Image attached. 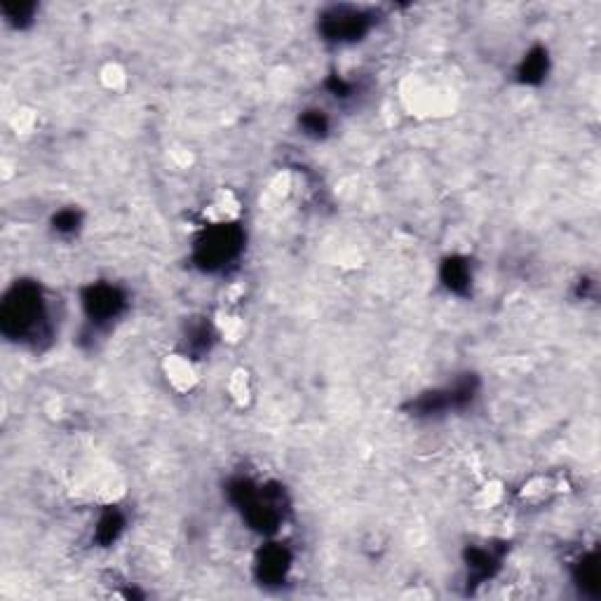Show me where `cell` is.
Here are the masks:
<instances>
[{
	"label": "cell",
	"instance_id": "obj_1",
	"mask_svg": "<svg viewBox=\"0 0 601 601\" xmlns=\"http://www.w3.org/2000/svg\"><path fill=\"white\" fill-rule=\"evenodd\" d=\"M167 374L171 376V383H174L179 390H183V388H188L193 383V369L191 364L186 362V359L176 357L171 359L169 366H167Z\"/></svg>",
	"mask_w": 601,
	"mask_h": 601
}]
</instances>
